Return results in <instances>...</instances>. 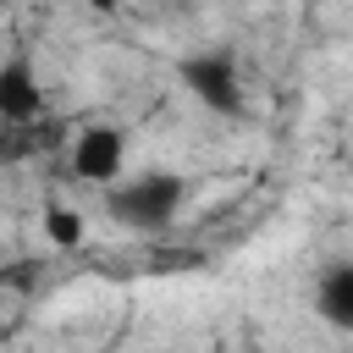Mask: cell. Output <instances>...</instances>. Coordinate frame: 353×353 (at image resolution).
Listing matches in <instances>:
<instances>
[{
	"label": "cell",
	"mask_w": 353,
	"mask_h": 353,
	"mask_svg": "<svg viewBox=\"0 0 353 353\" xmlns=\"http://www.w3.org/2000/svg\"><path fill=\"white\" fill-rule=\"evenodd\" d=\"M44 232H50L55 248H77L83 243V215L66 210V204H44Z\"/></svg>",
	"instance_id": "6"
},
{
	"label": "cell",
	"mask_w": 353,
	"mask_h": 353,
	"mask_svg": "<svg viewBox=\"0 0 353 353\" xmlns=\"http://www.w3.org/2000/svg\"><path fill=\"white\" fill-rule=\"evenodd\" d=\"M176 77H182V88H188L204 110H215V116H226V121L248 110V94H243V61H237L232 44H204V50L176 55Z\"/></svg>",
	"instance_id": "2"
},
{
	"label": "cell",
	"mask_w": 353,
	"mask_h": 353,
	"mask_svg": "<svg viewBox=\"0 0 353 353\" xmlns=\"http://www.w3.org/2000/svg\"><path fill=\"white\" fill-rule=\"evenodd\" d=\"M44 116V88L28 55H6L0 61V121L6 127H33Z\"/></svg>",
	"instance_id": "4"
},
{
	"label": "cell",
	"mask_w": 353,
	"mask_h": 353,
	"mask_svg": "<svg viewBox=\"0 0 353 353\" xmlns=\"http://www.w3.org/2000/svg\"><path fill=\"white\" fill-rule=\"evenodd\" d=\"M314 314H320L331 331L353 336V259H331V265L314 276Z\"/></svg>",
	"instance_id": "5"
},
{
	"label": "cell",
	"mask_w": 353,
	"mask_h": 353,
	"mask_svg": "<svg viewBox=\"0 0 353 353\" xmlns=\"http://www.w3.org/2000/svg\"><path fill=\"white\" fill-rule=\"evenodd\" d=\"M121 165H127V138L121 127L110 121H88L77 138H72V171L94 188H116L121 182Z\"/></svg>",
	"instance_id": "3"
},
{
	"label": "cell",
	"mask_w": 353,
	"mask_h": 353,
	"mask_svg": "<svg viewBox=\"0 0 353 353\" xmlns=\"http://www.w3.org/2000/svg\"><path fill=\"white\" fill-rule=\"evenodd\" d=\"M182 199H188V182L176 171H138V176H121L116 188H105V210L127 232H160V226H171V215L182 210Z\"/></svg>",
	"instance_id": "1"
},
{
	"label": "cell",
	"mask_w": 353,
	"mask_h": 353,
	"mask_svg": "<svg viewBox=\"0 0 353 353\" xmlns=\"http://www.w3.org/2000/svg\"><path fill=\"white\" fill-rule=\"evenodd\" d=\"M204 353H232V347H226V342H210V347H204Z\"/></svg>",
	"instance_id": "7"
}]
</instances>
